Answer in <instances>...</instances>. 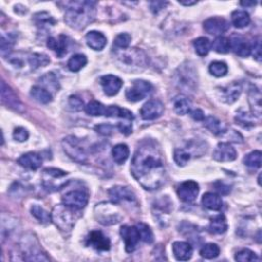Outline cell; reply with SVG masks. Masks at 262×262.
Instances as JSON below:
<instances>
[{"label":"cell","instance_id":"28","mask_svg":"<svg viewBox=\"0 0 262 262\" xmlns=\"http://www.w3.org/2000/svg\"><path fill=\"white\" fill-rule=\"evenodd\" d=\"M106 117H111V118H122L128 121L133 120V114L130 112L127 109L120 108L118 106H109L106 107L105 115Z\"/></svg>","mask_w":262,"mask_h":262},{"label":"cell","instance_id":"27","mask_svg":"<svg viewBox=\"0 0 262 262\" xmlns=\"http://www.w3.org/2000/svg\"><path fill=\"white\" fill-rule=\"evenodd\" d=\"M227 221L225 215L219 214L213 218H211L209 225V231L214 235H223L227 230Z\"/></svg>","mask_w":262,"mask_h":262},{"label":"cell","instance_id":"52","mask_svg":"<svg viewBox=\"0 0 262 262\" xmlns=\"http://www.w3.org/2000/svg\"><path fill=\"white\" fill-rule=\"evenodd\" d=\"M13 136L17 142L24 143L29 138V132H28V130L24 127H17L14 131Z\"/></svg>","mask_w":262,"mask_h":262},{"label":"cell","instance_id":"22","mask_svg":"<svg viewBox=\"0 0 262 262\" xmlns=\"http://www.w3.org/2000/svg\"><path fill=\"white\" fill-rule=\"evenodd\" d=\"M47 46L53 52H55L58 57H63L68 53V37L65 35H59L58 37H49L47 40Z\"/></svg>","mask_w":262,"mask_h":262},{"label":"cell","instance_id":"8","mask_svg":"<svg viewBox=\"0 0 262 262\" xmlns=\"http://www.w3.org/2000/svg\"><path fill=\"white\" fill-rule=\"evenodd\" d=\"M63 204L71 207L75 210H81L86 207L88 203V195L83 190L74 189L70 190L62 198Z\"/></svg>","mask_w":262,"mask_h":262},{"label":"cell","instance_id":"19","mask_svg":"<svg viewBox=\"0 0 262 262\" xmlns=\"http://www.w3.org/2000/svg\"><path fill=\"white\" fill-rule=\"evenodd\" d=\"M100 84L104 92L109 96L116 95L123 85V81L119 77L114 75H106L100 78Z\"/></svg>","mask_w":262,"mask_h":262},{"label":"cell","instance_id":"51","mask_svg":"<svg viewBox=\"0 0 262 262\" xmlns=\"http://www.w3.org/2000/svg\"><path fill=\"white\" fill-rule=\"evenodd\" d=\"M15 43V39L13 38V35H8V36H4L2 35L1 37V55L5 56V54H9L11 52V49L13 47Z\"/></svg>","mask_w":262,"mask_h":262},{"label":"cell","instance_id":"44","mask_svg":"<svg viewBox=\"0 0 262 262\" xmlns=\"http://www.w3.org/2000/svg\"><path fill=\"white\" fill-rule=\"evenodd\" d=\"M261 157H262V154H261L260 150H254V152L248 154L244 158V163L246 166H248L250 168H254V169L260 168Z\"/></svg>","mask_w":262,"mask_h":262},{"label":"cell","instance_id":"39","mask_svg":"<svg viewBox=\"0 0 262 262\" xmlns=\"http://www.w3.org/2000/svg\"><path fill=\"white\" fill-rule=\"evenodd\" d=\"M255 116L252 113L244 112V111H240L237 114L235 120L237 123L243 127H251L255 125Z\"/></svg>","mask_w":262,"mask_h":262},{"label":"cell","instance_id":"17","mask_svg":"<svg viewBox=\"0 0 262 262\" xmlns=\"http://www.w3.org/2000/svg\"><path fill=\"white\" fill-rule=\"evenodd\" d=\"M86 245L98 251H108L111 248V242L102 231L93 230L86 239Z\"/></svg>","mask_w":262,"mask_h":262},{"label":"cell","instance_id":"48","mask_svg":"<svg viewBox=\"0 0 262 262\" xmlns=\"http://www.w3.org/2000/svg\"><path fill=\"white\" fill-rule=\"evenodd\" d=\"M34 22L38 27L54 26L56 24L55 19L47 13H38L34 16Z\"/></svg>","mask_w":262,"mask_h":262},{"label":"cell","instance_id":"38","mask_svg":"<svg viewBox=\"0 0 262 262\" xmlns=\"http://www.w3.org/2000/svg\"><path fill=\"white\" fill-rule=\"evenodd\" d=\"M28 62L33 69H38L47 66L50 63V59L46 55L33 54L28 57Z\"/></svg>","mask_w":262,"mask_h":262},{"label":"cell","instance_id":"59","mask_svg":"<svg viewBox=\"0 0 262 262\" xmlns=\"http://www.w3.org/2000/svg\"><path fill=\"white\" fill-rule=\"evenodd\" d=\"M150 9H152V11L154 13H159L161 9L164 8V6L167 4V2H159V1H154V2H150Z\"/></svg>","mask_w":262,"mask_h":262},{"label":"cell","instance_id":"61","mask_svg":"<svg viewBox=\"0 0 262 262\" xmlns=\"http://www.w3.org/2000/svg\"><path fill=\"white\" fill-rule=\"evenodd\" d=\"M178 3L183 4V5H186V6H189V5H194V4H197V1H178Z\"/></svg>","mask_w":262,"mask_h":262},{"label":"cell","instance_id":"32","mask_svg":"<svg viewBox=\"0 0 262 262\" xmlns=\"http://www.w3.org/2000/svg\"><path fill=\"white\" fill-rule=\"evenodd\" d=\"M202 204L209 210L218 211L223 208V200L216 194L206 193L202 198Z\"/></svg>","mask_w":262,"mask_h":262},{"label":"cell","instance_id":"9","mask_svg":"<svg viewBox=\"0 0 262 262\" xmlns=\"http://www.w3.org/2000/svg\"><path fill=\"white\" fill-rule=\"evenodd\" d=\"M111 201L115 204L120 203H136V197L134 193L127 187L116 186L109 190Z\"/></svg>","mask_w":262,"mask_h":262},{"label":"cell","instance_id":"10","mask_svg":"<svg viewBox=\"0 0 262 262\" xmlns=\"http://www.w3.org/2000/svg\"><path fill=\"white\" fill-rule=\"evenodd\" d=\"M119 57L124 64L130 67H145L147 64V56L137 48H126Z\"/></svg>","mask_w":262,"mask_h":262},{"label":"cell","instance_id":"35","mask_svg":"<svg viewBox=\"0 0 262 262\" xmlns=\"http://www.w3.org/2000/svg\"><path fill=\"white\" fill-rule=\"evenodd\" d=\"M87 64V57L84 55L78 54L73 56L68 62V68L70 71L78 72Z\"/></svg>","mask_w":262,"mask_h":262},{"label":"cell","instance_id":"37","mask_svg":"<svg viewBox=\"0 0 262 262\" xmlns=\"http://www.w3.org/2000/svg\"><path fill=\"white\" fill-rule=\"evenodd\" d=\"M211 46L218 54H227L230 50V41L225 36H218Z\"/></svg>","mask_w":262,"mask_h":262},{"label":"cell","instance_id":"43","mask_svg":"<svg viewBox=\"0 0 262 262\" xmlns=\"http://www.w3.org/2000/svg\"><path fill=\"white\" fill-rule=\"evenodd\" d=\"M105 111H106V107L100 104L96 100H93V102H90L87 104V106L85 107V112L94 117H97V116H102L105 115Z\"/></svg>","mask_w":262,"mask_h":262},{"label":"cell","instance_id":"56","mask_svg":"<svg viewBox=\"0 0 262 262\" xmlns=\"http://www.w3.org/2000/svg\"><path fill=\"white\" fill-rule=\"evenodd\" d=\"M214 187H215V189L221 195H227L230 191V187L224 183H220V181H217V183H215Z\"/></svg>","mask_w":262,"mask_h":262},{"label":"cell","instance_id":"15","mask_svg":"<svg viewBox=\"0 0 262 262\" xmlns=\"http://www.w3.org/2000/svg\"><path fill=\"white\" fill-rule=\"evenodd\" d=\"M164 113V105L158 99H150L140 109V116L144 120H155Z\"/></svg>","mask_w":262,"mask_h":262},{"label":"cell","instance_id":"49","mask_svg":"<svg viewBox=\"0 0 262 262\" xmlns=\"http://www.w3.org/2000/svg\"><path fill=\"white\" fill-rule=\"evenodd\" d=\"M190 160V154L185 149H176L174 150V161L178 166H186Z\"/></svg>","mask_w":262,"mask_h":262},{"label":"cell","instance_id":"29","mask_svg":"<svg viewBox=\"0 0 262 262\" xmlns=\"http://www.w3.org/2000/svg\"><path fill=\"white\" fill-rule=\"evenodd\" d=\"M204 126L209 129L211 132L215 135H224L225 133H226V128L225 127V125L220 122V121L213 117V116H209L206 117L204 120Z\"/></svg>","mask_w":262,"mask_h":262},{"label":"cell","instance_id":"4","mask_svg":"<svg viewBox=\"0 0 262 262\" xmlns=\"http://www.w3.org/2000/svg\"><path fill=\"white\" fill-rule=\"evenodd\" d=\"M65 153L75 162L84 164L88 161V155L82 142L75 136H68L62 142Z\"/></svg>","mask_w":262,"mask_h":262},{"label":"cell","instance_id":"21","mask_svg":"<svg viewBox=\"0 0 262 262\" xmlns=\"http://www.w3.org/2000/svg\"><path fill=\"white\" fill-rule=\"evenodd\" d=\"M230 49H233L235 54L242 57H247L251 55V44L241 35H234L229 40Z\"/></svg>","mask_w":262,"mask_h":262},{"label":"cell","instance_id":"40","mask_svg":"<svg viewBox=\"0 0 262 262\" xmlns=\"http://www.w3.org/2000/svg\"><path fill=\"white\" fill-rule=\"evenodd\" d=\"M135 226L138 229L140 240H143L145 243L152 244L153 241H154V235H153V231H152V229H150V227L144 223H138Z\"/></svg>","mask_w":262,"mask_h":262},{"label":"cell","instance_id":"25","mask_svg":"<svg viewBox=\"0 0 262 262\" xmlns=\"http://www.w3.org/2000/svg\"><path fill=\"white\" fill-rule=\"evenodd\" d=\"M248 100L249 105L251 107L252 114H253L256 118L261 117V93L260 90L256 86H252L248 94Z\"/></svg>","mask_w":262,"mask_h":262},{"label":"cell","instance_id":"2","mask_svg":"<svg viewBox=\"0 0 262 262\" xmlns=\"http://www.w3.org/2000/svg\"><path fill=\"white\" fill-rule=\"evenodd\" d=\"M95 1H70L66 3L65 22L69 27L82 30L92 24L96 15Z\"/></svg>","mask_w":262,"mask_h":262},{"label":"cell","instance_id":"41","mask_svg":"<svg viewBox=\"0 0 262 262\" xmlns=\"http://www.w3.org/2000/svg\"><path fill=\"white\" fill-rule=\"evenodd\" d=\"M31 213L37 220H39L40 223L42 224H48L52 221V214H49L45 209L40 207L39 205L32 206Z\"/></svg>","mask_w":262,"mask_h":262},{"label":"cell","instance_id":"20","mask_svg":"<svg viewBox=\"0 0 262 262\" xmlns=\"http://www.w3.org/2000/svg\"><path fill=\"white\" fill-rule=\"evenodd\" d=\"M68 173L65 171L57 168H46L43 170V186L46 189H58L55 180H58L64 178Z\"/></svg>","mask_w":262,"mask_h":262},{"label":"cell","instance_id":"30","mask_svg":"<svg viewBox=\"0 0 262 262\" xmlns=\"http://www.w3.org/2000/svg\"><path fill=\"white\" fill-rule=\"evenodd\" d=\"M173 107H174V111H175L176 114H178L180 116H184V115H187L190 112L191 102L187 96L180 94L174 98Z\"/></svg>","mask_w":262,"mask_h":262},{"label":"cell","instance_id":"11","mask_svg":"<svg viewBox=\"0 0 262 262\" xmlns=\"http://www.w3.org/2000/svg\"><path fill=\"white\" fill-rule=\"evenodd\" d=\"M1 102L3 105L17 111V112H23L25 109L12 87H9L4 81H1Z\"/></svg>","mask_w":262,"mask_h":262},{"label":"cell","instance_id":"57","mask_svg":"<svg viewBox=\"0 0 262 262\" xmlns=\"http://www.w3.org/2000/svg\"><path fill=\"white\" fill-rule=\"evenodd\" d=\"M118 128L120 130V132L125 135H129L132 132V125H131V123H119Z\"/></svg>","mask_w":262,"mask_h":262},{"label":"cell","instance_id":"36","mask_svg":"<svg viewBox=\"0 0 262 262\" xmlns=\"http://www.w3.org/2000/svg\"><path fill=\"white\" fill-rule=\"evenodd\" d=\"M194 46L196 49V53L200 56H205L210 52L211 42H210V40L206 37H199L194 41Z\"/></svg>","mask_w":262,"mask_h":262},{"label":"cell","instance_id":"45","mask_svg":"<svg viewBox=\"0 0 262 262\" xmlns=\"http://www.w3.org/2000/svg\"><path fill=\"white\" fill-rule=\"evenodd\" d=\"M235 259L239 262H252V261H259V257L255 252L249 249H242L235 256Z\"/></svg>","mask_w":262,"mask_h":262},{"label":"cell","instance_id":"24","mask_svg":"<svg viewBox=\"0 0 262 262\" xmlns=\"http://www.w3.org/2000/svg\"><path fill=\"white\" fill-rule=\"evenodd\" d=\"M172 251L175 258L179 261L189 260L193 256V247L187 242H174Z\"/></svg>","mask_w":262,"mask_h":262},{"label":"cell","instance_id":"26","mask_svg":"<svg viewBox=\"0 0 262 262\" xmlns=\"http://www.w3.org/2000/svg\"><path fill=\"white\" fill-rule=\"evenodd\" d=\"M87 45L94 50H102L107 45V37L100 32L90 31L85 36Z\"/></svg>","mask_w":262,"mask_h":262},{"label":"cell","instance_id":"12","mask_svg":"<svg viewBox=\"0 0 262 262\" xmlns=\"http://www.w3.org/2000/svg\"><path fill=\"white\" fill-rule=\"evenodd\" d=\"M120 234L122 239L124 240L125 243V250L128 253L133 252L140 240L138 229L136 226H129V225H123L120 229Z\"/></svg>","mask_w":262,"mask_h":262},{"label":"cell","instance_id":"3","mask_svg":"<svg viewBox=\"0 0 262 262\" xmlns=\"http://www.w3.org/2000/svg\"><path fill=\"white\" fill-rule=\"evenodd\" d=\"M75 209L68 207L65 204L56 205L52 213V221L64 233H69L75 225L78 216L76 215Z\"/></svg>","mask_w":262,"mask_h":262},{"label":"cell","instance_id":"7","mask_svg":"<svg viewBox=\"0 0 262 262\" xmlns=\"http://www.w3.org/2000/svg\"><path fill=\"white\" fill-rule=\"evenodd\" d=\"M153 92V85L145 80H136L132 86L126 90L125 96L131 103H136L150 95Z\"/></svg>","mask_w":262,"mask_h":262},{"label":"cell","instance_id":"58","mask_svg":"<svg viewBox=\"0 0 262 262\" xmlns=\"http://www.w3.org/2000/svg\"><path fill=\"white\" fill-rule=\"evenodd\" d=\"M189 113H190L191 118L196 121H203L205 119V115L203 113V111L200 110V109H196L194 111H191V112H189Z\"/></svg>","mask_w":262,"mask_h":262},{"label":"cell","instance_id":"16","mask_svg":"<svg viewBox=\"0 0 262 262\" xmlns=\"http://www.w3.org/2000/svg\"><path fill=\"white\" fill-rule=\"evenodd\" d=\"M237 158V150L228 143H219L213 152V159L218 162H231Z\"/></svg>","mask_w":262,"mask_h":262},{"label":"cell","instance_id":"31","mask_svg":"<svg viewBox=\"0 0 262 262\" xmlns=\"http://www.w3.org/2000/svg\"><path fill=\"white\" fill-rule=\"evenodd\" d=\"M31 96L36 100V102L40 104H49L53 102V94L49 93L47 89L41 87V86H33L31 88Z\"/></svg>","mask_w":262,"mask_h":262},{"label":"cell","instance_id":"60","mask_svg":"<svg viewBox=\"0 0 262 262\" xmlns=\"http://www.w3.org/2000/svg\"><path fill=\"white\" fill-rule=\"evenodd\" d=\"M257 4V2H253V1H252V2H249V1H246V2H244V1H242L241 2V5L242 6H245V7H247V6H254V5H256Z\"/></svg>","mask_w":262,"mask_h":262},{"label":"cell","instance_id":"34","mask_svg":"<svg viewBox=\"0 0 262 262\" xmlns=\"http://www.w3.org/2000/svg\"><path fill=\"white\" fill-rule=\"evenodd\" d=\"M112 156L117 164H123L129 157V149L125 144H119L113 148Z\"/></svg>","mask_w":262,"mask_h":262},{"label":"cell","instance_id":"46","mask_svg":"<svg viewBox=\"0 0 262 262\" xmlns=\"http://www.w3.org/2000/svg\"><path fill=\"white\" fill-rule=\"evenodd\" d=\"M40 81H41L42 85L45 86V89H47L48 92L49 90L56 92V90L59 88L58 81L54 73H47L46 75H44L41 79H40Z\"/></svg>","mask_w":262,"mask_h":262},{"label":"cell","instance_id":"42","mask_svg":"<svg viewBox=\"0 0 262 262\" xmlns=\"http://www.w3.org/2000/svg\"><path fill=\"white\" fill-rule=\"evenodd\" d=\"M200 254L206 259H213L220 254V249L216 244L213 243L206 244L202 247V249H201Z\"/></svg>","mask_w":262,"mask_h":262},{"label":"cell","instance_id":"33","mask_svg":"<svg viewBox=\"0 0 262 262\" xmlns=\"http://www.w3.org/2000/svg\"><path fill=\"white\" fill-rule=\"evenodd\" d=\"M250 22L251 18L245 11H235L231 14V23L238 29H243L247 27Z\"/></svg>","mask_w":262,"mask_h":262},{"label":"cell","instance_id":"47","mask_svg":"<svg viewBox=\"0 0 262 262\" xmlns=\"http://www.w3.org/2000/svg\"><path fill=\"white\" fill-rule=\"evenodd\" d=\"M228 68L224 62H213L209 66V72L215 77H224L227 74Z\"/></svg>","mask_w":262,"mask_h":262},{"label":"cell","instance_id":"54","mask_svg":"<svg viewBox=\"0 0 262 262\" xmlns=\"http://www.w3.org/2000/svg\"><path fill=\"white\" fill-rule=\"evenodd\" d=\"M95 130L99 134H102L104 136H109L113 133L114 127L110 124H100V125L95 126Z\"/></svg>","mask_w":262,"mask_h":262},{"label":"cell","instance_id":"55","mask_svg":"<svg viewBox=\"0 0 262 262\" xmlns=\"http://www.w3.org/2000/svg\"><path fill=\"white\" fill-rule=\"evenodd\" d=\"M69 105L72 107V109H74L75 111H80L82 110L84 108V104H83V100L76 96V95H72L70 96L69 98Z\"/></svg>","mask_w":262,"mask_h":262},{"label":"cell","instance_id":"50","mask_svg":"<svg viewBox=\"0 0 262 262\" xmlns=\"http://www.w3.org/2000/svg\"><path fill=\"white\" fill-rule=\"evenodd\" d=\"M131 42V36L127 33H121L116 36L114 40V47L119 49H126L128 48Z\"/></svg>","mask_w":262,"mask_h":262},{"label":"cell","instance_id":"6","mask_svg":"<svg viewBox=\"0 0 262 262\" xmlns=\"http://www.w3.org/2000/svg\"><path fill=\"white\" fill-rule=\"evenodd\" d=\"M197 72L194 67L189 65H183L176 73V83L179 88L187 92H193L197 85Z\"/></svg>","mask_w":262,"mask_h":262},{"label":"cell","instance_id":"14","mask_svg":"<svg viewBox=\"0 0 262 262\" xmlns=\"http://www.w3.org/2000/svg\"><path fill=\"white\" fill-rule=\"evenodd\" d=\"M203 27L207 33L215 36H221V34L225 33L229 29V24L224 18L212 17L206 19Z\"/></svg>","mask_w":262,"mask_h":262},{"label":"cell","instance_id":"18","mask_svg":"<svg viewBox=\"0 0 262 262\" xmlns=\"http://www.w3.org/2000/svg\"><path fill=\"white\" fill-rule=\"evenodd\" d=\"M242 94V86L238 82H233L219 90V98L221 102L234 104L239 99Z\"/></svg>","mask_w":262,"mask_h":262},{"label":"cell","instance_id":"23","mask_svg":"<svg viewBox=\"0 0 262 262\" xmlns=\"http://www.w3.org/2000/svg\"><path fill=\"white\" fill-rule=\"evenodd\" d=\"M18 163L24 168L30 170H37L42 165V158L37 153H27L19 157L18 160Z\"/></svg>","mask_w":262,"mask_h":262},{"label":"cell","instance_id":"53","mask_svg":"<svg viewBox=\"0 0 262 262\" xmlns=\"http://www.w3.org/2000/svg\"><path fill=\"white\" fill-rule=\"evenodd\" d=\"M251 54L258 62H261V42L260 38L255 39L254 43L251 45Z\"/></svg>","mask_w":262,"mask_h":262},{"label":"cell","instance_id":"5","mask_svg":"<svg viewBox=\"0 0 262 262\" xmlns=\"http://www.w3.org/2000/svg\"><path fill=\"white\" fill-rule=\"evenodd\" d=\"M115 203L109 204V203H102L97 204L94 208V214L98 223L104 225H116L122 218L120 212L115 207Z\"/></svg>","mask_w":262,"mask_h":262},{"label":"cell","instance_id":"13","mask_svg":"<svg viewBox=\"0 0 262 262\" xmlns=\"http://www.w3.org/2000/svg\"><path fill=\"white\" fill-rule=\"evenodd\" d=\"M177 195L185 203H193L199 195V185L194 180H187L178 187Z\"/></svg>","mask_w":262,"mask_h":262},{"label":"cell","instance_id":"1","mask_svg":"<svg viewBox=\"0 0 262 262\" xmlns=\"http://www.w3.org/2000/svg\"><path fill=\"white\" fill-rule=\"evenodd\" d=\"M131 173L145 189L154 190L162 187L166 179L164 156L160 146L153 139H146L137 147Z\"/></svg>","mask_w":262,"mask_h":262}]
</instances>
